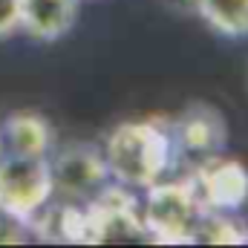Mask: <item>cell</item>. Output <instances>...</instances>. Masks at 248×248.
<instances>
[{"label":"cell","mask_w":248,"mask_h":248,"mask_svg":"<svg viewBox=\"0 0 248 248\" xmlns=\"http://www.w3.org/2000/svg\"><path fill=\"white\" fill-rule=\"evenodd\" d=\"M101 153L110 179L124 187H150L168 176L176 159L170 127L162 116L116 124L107 133Z\"/></svg>","instance_id":"6da1fadb"},{"label":"cell","mask_w":248,"mask_h":248,"mask_svg":"<svg viewBox=\"0 0 248 248\" xmlns=\"http://www.w3.org/2000/svg\"><path fill=\"white\" fill-rule=\"evenodd\" d=\"M144 190H147V196L139 211H141V225H144L147 243L190 246L193 228L202 217V205H199V196L193 190L190 176L159 179Z\"/></svg>","instance_id":"7a4b0ae2"},{"label":"cell","mask_w":248,"mask_h":248,"mask_svg":"<svg viewBox=\"0 0 248 248\" xmlns=\"http://www.w3.org/2000/svg\"><path fill=\"white\" fill-rule=\"evenodd\" d=\"M147 243L136 196L124 185H104L84 205V246Z\"/></svg>","instance_id":"3957f363"},{"label":"cell","mask_w":248,"mask_h":248,"mask_svg":"<svg viewBox=\"0 0 248 248\" xmlns=\"http://www.w3.org/2000/svg\"><path fill=\"white\" fill-rule=\"evenodd\" d=\"M55 196L46 159L6 153L0 162V214L26 225V219Z\"/></svg>","instance_id":"277c9868"},{"label":"cell","mask_w":248,"mask_h":248,"mask_svg":"<svg viewBox=\"0 0 248 248\" xmlns=\"http://www.w3.org/2000/svg\"><path fill=\"white\" fill-rule=\"evenodd\" d=\"M46 165H49L55 196L69 202H81V199L87 202L93 193H98L110 182L104 153L93 141H69L55 147L46 156Z\"/></svg>","instance_id":"5b68a950"},{"label":"cell","mask_w":248,"mask_h":248,"mask_svg":"<svg viewBox=\"0 0 248 248\" xmlns=\"http://www.w3.org/2000/svg\"><path fill=\"white\" fill-rule=\"evenodd\" d=\"M168 127H170V139H173L176 156L190 159L193 165L222 153L225 144H228L225 116L217 107L205 104V101L187 104L176 119H168Z\"/></svg>","instance_id":"8992f818"},{"label":"cell","mask_w":248,"mask_h":248,"mask_svg":"<svg viewBox=\"0 0 248 248\" xmlns=\"http://www.w3.org/2000/svg\"><path fill=\"white\" fill-rule=\"evenodd\" d=\"M190 182L202 211H240L248 202V168L225 153L193 165Z\"/></svg>","instance_id":"52a82bcc"},{"label":"cell","mask_w":248,"mask_h":248,"mask_svg":"<svg viewBox=\"0 0 248 248\" xmlns=\"http://www.w3.org/2000/svg\"><path fill=\"white\" fill-rule=\"evenodd\" d=\"M81 0H20V32L35 41H61L78 20Z\"/></svg>","instance_id":"ba28073f"},{"label":"cell","mask_w":248,"mask_h":248,"mask_svg":"<svg viewBox=\"0 0 248 248\" xmlns=\"http://www.w3.org/2000/svg\"><path fill=\"white\" fill-rule=\"evenodd\" d=\"M0 133H3L6 150L17 153V156L46 159L55 150V127L49 124V119H44L41 113H32V110L9 113L0 124Z\"/></svg>","instance_id":"9c48e42d"},{"label":"cell","mask_w":248,"mask_h":248,"mask_svg":"<svg viewBox=\"0 0 248 248\" xmlns=\"http://www.w3.org/2000/svg\"><path fill=\"white\" fill-rule=\"evenodd\" d=\"M248 246V222L234 217V211H202L190 246Z\"/></svg>","instance_id":"30bf717a"},{"label":"cell","mask_w":248,"mask_h":248,"mask_svg":"<svg viewBox=\"0 0 248 248\" xmlns=\"http://www.w3.org/2000/svg\"><path fill=\"white\" fill-rule=\"evenodd\" d=\"M193 12L225 38H248V0H193Z\"/></svg>","instance_id":"8fae6325"},{"label":"cell","mask_w":248,"mask_h":248,"mask_svg":"<svg viewBox=\"0 0 248 248\" xmlns=\"http://www.w3.org/2000/svg\"><path fill=\"white\" fill-rule=\"evenodd\" d=\"M29 240H32V234L26 231L23 222H17V219L0 214V246H23V243H29Z\"/></svg>","instance_id":"7c38bea8"},{"label":"cell","mask_w":248,"mask_h":248,"mask_svg":"<svg viewBox=\"0 0 248 248\" xmlns=\"http://www.w3.org/2000/svg\"><path fill=\"white\" fill-rule=\"evenodd\" d=\"M20 32V0H0V38Z\"/></svg>","instance_id":"4fadbf2b"},{"label":"cell","mask_w":248,"mask_h":248,"mask_svg":"<svg viewBox=\"0 0 248 248\" xmlns=\"http://www.w3.org/2000/svg\"><path fill=\"white\" fill-rule=\"evenodd\" d=\"M6 153H9V150H6V141H3V133H0V162L6 159Z\"/></svg>","instance_id":"5bb4252c"},{"label":"cell","mask_w":248,"mask_h":248,"mask_svg":"<svg viewBox=\"0 0 248 248\" xmlns=\"http://www.w3.org/2000/svg\"><path fill=\"white\" fill-rule=\"evenodd\" d=\"M246 90H248V75H246Z\"/></svg>","instance_id":"9a60e30c"}]
</instances>
